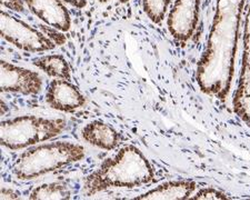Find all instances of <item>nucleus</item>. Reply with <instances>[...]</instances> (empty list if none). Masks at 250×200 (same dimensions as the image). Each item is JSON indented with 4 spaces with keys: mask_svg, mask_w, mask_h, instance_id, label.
<instances>
[{
    "mask_svg": "<svg viewBox=\"0 0 250 200\" xmlns=\"http://www.w3.org/2000/svg\"><path fill=\"white\" fill-rule=\"evenodd\" d=\"M0 198L3 199H18V195L15 193L13 189H9V188H2L1 190V196Z\"/></svg>",
    "mask_w": 250,
    "mask_h": 200,
    "instance_id": "18",
    "label": "nucleus"
},
{
    "mask_svg": "<svg viewBox=\"0 0 250 200\" xmlns=\"http://www.w3.org/2000/svg\"><path fill=\"white\" fill-rule=\"evenodd\" d=\"M32 63L56 79L70 80L71 69L69 63L60 55H47L32 60Z\"/></svg>",
    "mask_w": 250,
    "mask_h": 200,
    "instance_id": "13",
    "label": "nucleus"
},
{
    "mask_svg": "<svg viewBox=\"0 0 250 200\" xmlns=\"http://www.w3.org/2000/svg\"><path fill=\"white\" fill-rule=\"evenodd\" d=\"M42 89L40 76L26 68L1 61V91L22 95H37Z\"/></svg>",
    "mask_w": 250,
    "mask_h": 200,
    "instance_id": "7",
    "label": "nucleus"
},
{
    "mask_svg": "<svg viewBox=\"0 0 250 200\" xmlns=\"http://www.w3.org/2000/svg\"><path fill=\"white\" fill-rule=\"evenodd\" d=\"M82 135L84 141L104 150L115 149L120 143V135L115 128L99 120L87 123Z\"/></svg>",
    "mask_w": 250,
    "mask_h": 200,
    "instance_id": "11",
    "label": "nucleus"
},
{
    "mask_svg": "<svg viewBox=\"0 0 250 200\" xmlns=\"http://www.w3.org/2000/svg\"><path fill=\"white\" fill-rule=\"evenodd\" d=\"M98 1H100V2H106V1H108V0H98Z\"/></svg>",
    "mask_w": 250,
    "mask_h": 200,
    "instance_id": "21",
    "label": "nucleus"
},
{
    "mask_svg": "<svg viewBox=\"0 0 250 200\" xmlns=\"http://www.w3.org/2000/svg\"><path fill=\"white\" fill-rule=\"evenodd\" d=\"M1 3L3 7H6L10 10L18 11V13H21V11L25 10L23 0H1Z\"/></svg>",
    "mask_w": 250,
    "mask_h": 200,
    "instance_id": "17",
    "label": "nucleus"
},
{
    "mask_svg": "<svg viewBox=\"0 0 250 200\" xmlns=\"http://www.w3.org/2000/svg\"><path fill=\"white\" fill-rule=\"evenodd\" d=\"M64 128L63 119L22 116L5 120L1 122V145L8 149L19 150L57 137Z\"/></svg>",
    "mask_w": 250,
    "mask_h": 200,
    "instance_id": "4",
    "label": "nucleus"
},
{
    "mask_svg": "<svg viewBox=\"0 0 250 200\" xmlns=\"http://www.w3.org/2000/svg\"><path fill=\"white\" fill-rule=\"evenodd\" d=\"M245 0H217L207 46L197 66L201 91L219 100L230 93Z\"/></svg>",
    "mask_w": 250,
    "mask_h": 200,
    "instance_id": "1",
    "label": "nucleus"
},
{
    "mask_svg": "<svg viewBox=\"0 0 250 200\" xmlns=\"http://www.w3.org/2000/svg\"><path fill=\"white\" fill-rule=\"evenodd\" d=\"M154 169L138 148L127 145L114 158L107 159L83 180L86 196H94L109 188H132L151 182Z\"/></svg>",
    "mask_w": 250,
    "mask_h": 200,
    "instance_id": "2",
    "label": "nucleus"
},
{
    "mask_svg": "<svg viewBox=\"0 0 250 200\" xmlns=\"http://www.w3.org/2000/svg\"><path fill=\"white\" fill-rule=\"evenodd\" d=\"M233 109L250 126V8L245 22L243 63L239 82L233 97Z\"/></svg>",
    "mask_w": 250,
    "mask_h": 200,
    "instance_id": "8",
    "label": "nucleus"
},
{
    "mask_svg": "<svg viewBox=\"0 0 250 200\" xmlns=\"http://www.w3.org/2000/svg\"><path fill=\"white\" fill-rule=\"evenodd\" d=\"M169 2L170 0H143V7L148 18L152 22L159 23L165 18Z\"/></svg>",
    "mask_w": 250,
    "mask_h": 200,
    "instance_id": "15",
    "label": "nucleus"
},
{
    "mask_svg": "<svg viewBox=\"0 0 250 200\" xmlns=\"http://www.w3.org/2000/svg\"><path fill=\"white\" fill-rule=\"evenodd\" d=\"M200 0H176L169 14L168 29L180 42L191 38L199 17Z\"/></svg>",
    "mask_w": 250,
    "mask_h": 200,
    "instance_id": "6",
    "label": "nucleus"
},
{
    "mask_svg": "<svg viewBox=\"0 0 250 200\" xmlns=\"http://www.w3.org/2000/svg\"><path fill=\"white\" fill-rule=\"evenodd\" d=\"M197 185L191 180H177L163 183L154 189L143 194L136 200H171L187 199L196 190Z\"/></svg>",
    "mask_w": 250,
    "mask_h": 200,
    "instance_id": "12",
    "label": "nucleus"
},
{
    "mask_svg": "<svg viewBox=\"0 0 250 200\" xmlns=\"http://www.w3.org/2000/svg\"><path fill=\"white\" fill-rule=\"evenodd\" d=\"M37 17L59 31L69 30L70 15L62 0H23Z\"/></svg>",
    "mask_w": 250,
    "mask_h": 200,
    "instance_id": "10",
    "label": "nucleus"
},
{
    "mask_svg": "<svg viewBox=\"0 0 250 200\" xmlns=\"http://www.w3.org/2000/svg\"><path fill=\"white\" fill-rule=\"evenodd\" d=\"M1 36L15 47L30 53H43L56 47V43L45 34L3 10L1 11Z\"/></svg>",
    "mask_w": 250,
    "mask_h": 200,
    "instance_id": "5",
    "label": "nucleus"
},
{
    "mask_svg": "<svg viewBox=\"0 0 250 200\" xmlns=\"http://www.w3.org/2000/svg\"><path fill=\"white\" fill-rule=\"evenodd\" d=\"M71 194L62 183H45L31 191L30 199H70Z\"/></svg>",
    "mask_w": 250,
    "mask_h": 200,
    "instance_id": "14",
    "label": "nucleus"
},
{
    "mask_svg": "<svg viewBox=\"0 0 250 200\" xmlns=\"http://www.w3.org/2000/svg\"><path fill=\"white\" fill-rule=\"evenodd\" d=\"M84 157L82 145L69 141H58L36 147L17 159L14 174L21 180H30L51 171L78 162Z\"/></svg>",
    "mask_w": 250,
    "mask_h": 200,
    "instance_id": "3",
    "label": "nucleus"
},
{
    "mask_svg": "<svg viewBox=\"0 0 250 200\" xmlns=\"http://www.w3.org/2000/svg\"><path fill=\"white\" fill-rule=\"evenodd\" d=\"M193 199H211V200H221V199H228L227 196L221 191L213 189V188H205V189L199 190L196 194Z\"/></svg>",
    "mask_w": 250,
    "mask_h": 200,
    "instance_id": "16",
    "label": "nucleus"
},
{
    "mask_svg": "<svg viewBox=\"0 0 250 200\" xmlns=\"http://www.w3.org/2000/svg\"><path fill=\"white\" fill-rule=\"evenodd\" d=\"M63 1L69 3V5L74 6L76 8H83L86 6L87 0H63Z\"/></svg>",
    "mask_w": 250,
    "mask_h": 200,
    "instance_id": "19",
    "label": "nucleus"
},
{
    "mask_svg": "<svg viewBox=\"0 0 250 200\" xmlns=\"http://www.w3.org/2000/svg\"><path fill=\"white\" fill-rule=\"evenodd\" d=\"M1 109H2L1 110V116H3L7 111V106L5 105V102H3V101H1Z\"/></svg>",
    "mask_w": 250,
    "mask_h": 200,
    "instance_id": "20",
    "label": "nucleus"
},
{
    "mask_svg": "<svg viewBox=\"0 0 250 200\" xmlns=\"http://www.w3.org/2000/svg\"><path fill=\"white\" fill-rule=\"evenodd\" d=\"M120 1H122V2H127L128 0H120Z\"/></svg>",
    "mask_w": 250,
    "mask_h": 200,
    "instance_id": "22",
    "label": "nucleus"
},
{
    "mask_svg": "<svg viewBox=\"0 0 250 200\" xmlns=\"http://www.w3.org/2000/svg\"><path fill=\"white\" fill-rule=\"evenodd\" d=\"M46 100L56 110L71 113L82 108L86 99L77 87L66 79H55L48 86Z\"/></svg>",
    "mask_w": 250,
    "mask_h": 200,
    "instance_id": "9",
    "label": "nucleus"
}]
</instances>
